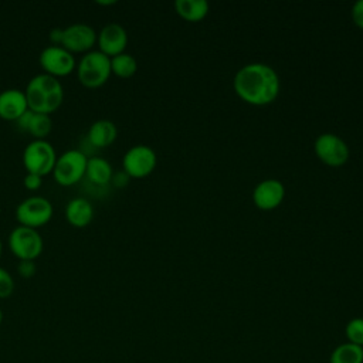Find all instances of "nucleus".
<instances>
[{
    "label": "nucleus",
    "mask_w": 363,
    "mask_h": 363,
    "mask_svg": "<svg viewBox=\"0 0 363 363\" xmlns=\"http://www.w3.org/2000/svg\"><path fill=\"white\" fill-rule=\"evenodd\" d=\"M240 98L252 105L272 102L279 92V77L275 69L264 62H251L241 67L233 79Z\"/></svg>",
    "instance_id": "f257e3e1"
},
{
    "label": "nucleus",
    "mask_w": 363,
    "mask_h": 363,
    "mask_svg": "<svg viewBox=\"0 0 363 363\" xmlns=\"http://www.w3.org/2000/svg\"><path fill=\"white\" fill-rule=\"evenodd\" d=\"M28 108L41 112L51 113L55 111L64 99V88L60 79L47 72L34 75L24 89Z\"/></svg>",
    "instance_id": "f03ea898"
},
{
    "label": "nucleus",
    "mask_w": 363,
    "mask_h": 363,
    "mask_svg": "<svg viewBox=\"0 0 363 363\" xmlns=\"http://www.w3.org/2000/svg\"><path fill=\"white\" fill-rule=\"evenodd\" d=\"M111 72V57L99 50H89L84 52L77 64L78 79L89 88H95L106 82Z\"/></svg>",
    "instance_id": "7ed1b4c3"
},
{
    "label": "nucleus",
    "mask_w": 363,
    "mask_h": 363,
    "mask_svg": "<svg viewBox=\"0 0 363 363\" xmlns=\"http://www.w3.org/2000/svg\"><path fill=\"white\" fill-rule=\"evenodd\" d=\"M88 156L79 149H68L57 156L52 174L62 186H72L85 176Z\"/></svg>",
    "instance_id": "20e7f679"
},
{
    "label": "nucleus",
    "mask_w": 363,
    "mask_h": 363,
    "mask_svg": "<svg viewBox=\"0 0 363 363\" xmlns=\"http://www.w3.org/2000/svg\"><path fill=\"white\" fill-rule=\"evenodd\" d=\"M55 160V149L47 139H33L23 150V163L31 173L44 176L52 172Z\"/></svg>",
    "instance_id": "39448f33"
},
{
    "label": "nucleus",
    "mask_w": 363,
    "mask_h": 363,
    "mask_svg": "<svg viewBox=\"0 0 363 363\" xmlns=\"http://www.w3.org/2000/svg\"><path fill=\"white\" fill-rule=\"evenodd\" d=\"M9 247L18 259H35L44 247V240L37 228L17 225L9 234Z\"/></svg>",
    "instance_id": "423d86ee"
},
{
    "label": "nucleus",
    "mask_w": 363,
    "mask_h": 363,
    "mask_svg": "<svg viewBox=\"0 0 363 363\" xmlns=\"http://www.w3.org/2000/svg\"><path fill=\"white\" fill-rule=\"evenodd\" d=\"M52 216V204L44 196H30L16 207V217L21 225L40 227Z\"/></svg>",
    "instance_id": "0eeeda50"
},
{
    "label": "nucleus",
    "mask_w": 363,
    "mask_h": 363,
    "mask_svg": "<svg viewBox=\"0 0 363 363\" xmlns=\"http://www.w3.org/2000/svg\"><path fill=\"white\" fill-rule=\"evenodd\" d=\"M38 61L47 74L57 78L69 74L77 65L74 54L58 44L44 47L40 52Z\"/></svg>",
    "instance_id": "6e6552de"
},
{
    "label": "nucleus",
    "mask_w": 363,
    "mask_h": 363,
    "mask_svg": "<svg viewBox=\"0 0 363 363\" xmlns=\"http://www.w3.org/2000/svg\"><path fill=\"white\" fill-rule=\"evenodd\" d=\"M156 162V153L147 145H135L129 147L122 157L123 170L132 177L147 176L155 169Z\"/></svg>",
    "instance_id": "1a4fd4ad"
},
{
    "label": "nucleus",
    "mask_w": 363,
    "mask_h": 363,
    "mask_svg": "<svg viewBox=\"0 0 363 363\" xmlns=\"http://www.w3.org/2000/svg\"><path fill=\"white\" fill-rule=\"evenodd\" d=\"M315 153L326 164L340 166L349 159V146L335 133H320L315 140Z\"/></svg>",
    "instance_id": "9d476101"
},
{
    "label": "nucleus",
    "mask_w": 363,
    "mask_h": 363,
    "mask_svg": "<svg viewBox=\"0 0 363 363\" xmlns=\"http://www.w3.org/2000/svg\"><path fill=\"white\" fill-rule=\"evenodd\" d=\"M95 43L96 31L88 23H72L62 28L60 45L71 52H86Z\"/></svg>",
    "instance_id": "9b49d317"
},
{
    "label": "nucleus",
    "mask_w": 363,
    "mask_h": 363,
    "mask_svg": "<svg viewBox=\"0 0 363 363\" xmlns=\"http://www.w3.org/2000/svg\"><path fill=\"white\" fill-rule=\"evenodd\" d=\"M96 43L99 51L108 57H113L125 51L128 44V33L119 23H106L99 33H96Z\"/></svg>",
    "instance_id": "f8f14e48"
},
{
    "label": "nucleus",
    "mask_w": 363,
    "mask_h": 363,
    "mask_svg": "<svg viewBox=\"0 0 363 363\" xmlns=\"http://www.w3.org/2000/svg\"><path fill=\"white\" fill-rule=\"evenodd\" d=\"M285 196V187L282 182L278 179H265L261 180L254 191H252V200L257 207L262 210H271L281 204L282 199Z\"/></svg>",
    "instance_id": "ddd939ff"
},
{
    "label": "nucleus",
    "mask_w": 363,
    "mask_h": 363,
    "mask_svg": "<svg viewBox=\"0 0 363 363\" xmlns=\"http://www.w3.org/2000/svg\"><path fill=\"white\" fill-rule=\"evenodd\" d=\"M14 122L18 129L30 133L34 139H45L52 128V119L48 113L35 112L30 108Z\"/></svg>",
    "instance_id": "4468645a"
},
{
    "label": "nucleus",
    "mask_w": 363,
    "mask_h": 363,
    "mask_svg": "<svg viewBox=\"0 0 363 363\" xmlns=\"http://www.w3.org/2000/svg\"><path fill=\"white\" fill-rule=\"evenodd\" d=\"M28 109L26 92L18 88H7L0 92V118L16 121Z\"/></svg>",
    "instance_id": "2eb2a0df"
},
{
    "label": "nucleus",
    "mask_w": 363,
    "mask_h": 363,
    "mask_svg": "<svg viewBox=\"0 0 363 363\" xmlns=\"http://www.w3.org/2000/svg\"><path fill=\"white\" fill-rule=\"evenodd\" d=\"M65 218L75 227H85L94 218V206L85 197H72L65 204Z\"/></svg>",
    "instance_id": "dca6fc26"
},
{
    "label": "nucleus",
    "mask_w": 363,
    "mask_h": 363,
    "mask_svg": "<svg viewBox=\"0 0 363 363\" xmlns=\"http://www.w3.org/2000/svg\"><path fill=\"white\" fill-rule=\"evenodd\" d=\"M118 135L116 125L109 119H98L91 123L88 128L86 138L91 142V145L96 147H105L111 145Z\"/></svg>",
    "instance_id": "f3484780"
},
{
    "label": "nucleus",
    "mask_w": 363,
    "mask_h": 363,
    "mask_svg": "<svg viewBox=\"0 0 363 363\" xmlns=\"http://www.w3.org/2000/svg\"><path fill=\"white\" fill-rule=\"evenodd\" d=\"M113 174L112 164L102 156H91L86 162L85 176L96 186H105L111 182Z\"/></svg>",
    "instance_id": "a211bd4d"
},
{
    "label": "nucleus",
    "mask_w": 363,
    "mask_h": 363,
    "mask_svg": "<svg viewBox=\"0 0 363 363\" xmlns=\"http://www.w3.org/2000/svg\"><path fill=\"white\" fill-rule=\"evenodd\" d=\"M174 9L177 14L189 21H199L208 13V3L206 0H176Z\"/></svg>",
    "instance_id": "6ab92c4d"
},
{
    "label": "nucleus",
    "mask_w": 363,
    "mask_h": 363,
    "mask_svg": "<svg viewBox=\"0 0 363 363\" xmlns=\"http://www.w3.org/2000/svg\"><path fill=\"white\" fill-rule=\"evenodd\" d=\"M330 363H363V347L349 342L342 343L332 352Z\"/></svg>",
    "instance_id": "aec40b11"
},
{
    "label": "nucleus",
    "mask_w": 363,
    "mask_h": 363,
    "mask_svg": "<svg viewBox=\"0 0 363 363\" xmlns=\"http://www.w3.org/2000/svg\"><path fill=\"white\" fill-rule=\"evenodd\" d=\"M138 62L136 58L129 52H121L111 57V71L118 77L128 78L136 72Z\"/></svg>",
    "instance_id": "412c9836"
},
{
    "label": "nucleus",
    "mask_w": 363,
    "mask_h": 363,
    "mask_svg": "<svg viewBox=\"0 0 363 363\" xmlns=\"http://www.w3.org/2000/svg\"><path fill=\"white\" fill-rule=\"evenodd\" d=\"M346 336L349 343L363 347V318H354L346 325Z\"/></svg>",
    "instance_id": "4be33fe9"
},
{
    "label": "nucleus",
    "mask_w": 363,
    "mask_h": 363,
    "mask_svg": "<svg viewBox=\"0 0 363 363\" xmlns=\"http://www.w3.org/2000/svg\"><path fill=\"white\" fill-rule=\"evenodd\" d=\"M14 291V279L11 274L4 268L0 267V298H9Z\"/></svg>",
    "instance_id": "5701e85b"
},
{
    "label": "nucleus",
    "mask_w": 363,
    "mask_h": 363,
    "mask_svg": "<svg viewBox=\"0 0 363 363\" xmlns=\"http://www.w3.org/2000/svg\"><path fill=\"white\" fill-rule=\"evenodd\" d=\"M35 262L34 259H20L17 264V272L24 277V278H30L35 274Z\"/></svg>",
    "instance_id": "b1692460"
},
{
    "label": "nucleus",
    "mask_w": 363,
    "mask_h": 363,
    "mask_svg": "<svg viewBox=\"0 0 363 363\" xmlns=\"http://www.w3.org/2000/svg\"><path fill=\"white\" fill-rule=\"evenodd\" d=\"M23 183L27 189L30 190H35L41 186L43 183V176L41 174H37V173H31V172H27L24 174V179H23Z\"/></svg>",
    "instance_id": "393cba45"
},
{
    "label": "nucleus",
    "mask_w": 363,
    "mask_h": 363,
    "mask_svg": "<svg viewBox=\"0 0 363 363\" xmlns=\"http://www.w3.org/2000/svg\"><path fill=\"white\" fill-rule=\"evenodd\" d=\"M352 18L357 27L363 28V0H357L353 3Z\"/></svg>",
    "instance_id": "a878e982"
},
{
    "label": "nucleus",
    "mask_w": 363,
    "mask_h": 363,
    "mask_svg": "<svg viewBox=\"0 0 363 363\" xmlns=\"http://www.w3.org/2000/svg\"><path fill=\"white\" fill-rule=\"evenodd\" d=\"M129 177H130V176H129V174L122 169V170H119V172H113L111 182H112L115 186L122 187V186H125V184L128 183Z\"/></svg>",
    "instance_id": "bb28decb"
},
{
    "label": "nucleus",
    "mask_w": 363,
    "mask_h": 363,
    "mask_svg": "<svg viewBox=\"0 0 363 363\" xmlns=\"http://www.w3.org/2000/svg\"><path fill=\"white\" fill-rule=\"evenodd\" d=\"M61 34H62V28H61V27H54V28L50 31V40H51V43L60 45Z\"/></svg>",
    "instance_id": "cd10ccee"
},
{
    "label": "nucleus",
    "mask_w": 363,
    "mask_h": 363,
    "mask_svg": "<svg viewBox=\"0 0 363 363\" xmlns=\"http://www.w3.org/2000/svg\"><path fill=\"white\" fill-rule=\"evenodd\" d=\"M99 4H113L115 0H98Z\"/></svg>",
    "instance_id": "c85d7f7f"
},
{
    "label": "nucleus",
    "mask_w": 363,
    "mask_h": 363,
    "mask_svg": "<svg viewBox=\"0 0 363 363\" xmlns=\"http://www.w3.org/2000/svg\"><path fill=\"white\" fill-rule=\"evenodd\" d=\"M1 322H3V311L0 308V325H1Z\"/></svg>",
    "instance_id": "c756f323"
},
{
    "label": "nucleus",
    "mask_w": 363,
    "mask_h": 363,
    "mask_svg": "<svg viewBox=\"0 0 363 363\" xmlns=\"http://www.w3.org/2000/svg\"><path fill=\"white\" fill-rule=\"evenodd\" d=\"M1 251H3V244H1V238H0V255H1Z\"/></svg>",
    "instance_id": "7c9ffc66"
}]
</instances>
